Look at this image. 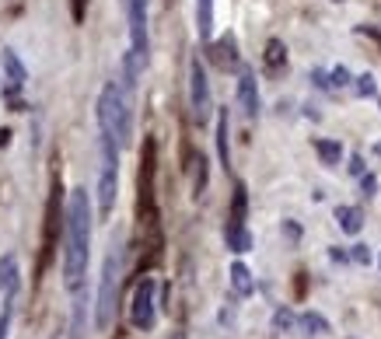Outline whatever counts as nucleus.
<instances>
[{"label":"nucleus","instance_id":"obj_1","mask_svg":"<svg viewBox=\"0 0 381 339\" xmlns=\"http://www.w3.org/2000/svg\"><path fill=\"white\" fill-rule=\"evenodd\" d=\"M91 255V196L88 189H74L67 200V249H63V287L81 294Z\"/></svg>","mask_w":381,"mask_h":339},{"label":"nucleus","instance_id":"obj_2","mask_svg":"<svg viewBox=\"0 0 381 339\" xmlns=\"http://www.w3.org/2000/svg\"><path fill=\"white\" fill-rule=\"evenodd\" d=\"M119 137L113 126H98V189H95V200H98V213L108 217L116 206V196H119Z\"/></svg>","mask_w":381,"mask_h":339},{"label":"nucleus","instance_id":"obj_3","mask_svg":"<svg viewBox=\"0 0 381 339\" xmlns=\"http://www.w3.org/2000/svg\"><path fill=\"white\" fill-rule=\"evenodd\" d=\"M123 238H113L108 255L101 262V280H98V304H95V329L105 332L116 318V298H119V284H123Z\"/></svg>","mask_w":381,"mask_h":339},{"label":"nucleus","instance_id":"obj_4","mask_svg":"<svg viewBox=\"0 0 381 339\" xmlns=\"http://www.w3.org/2000/svg\"><path fill=\"white\" fill-rule=\"evenodd\" d=\"M98 126H113L123 147L133 140V95L119 81H108L98 98Z\"/></svg>","mask_w":381,"mask_h":339},{"label":"nucleus","instance_id":"obj_5","mask_svg":"<svg viewBox=\"0 0 381 339\" xmlns=\"http://www.w3.org/2000/svg\"><path fill=\"white\" fill-rule=\"evenodd\" d=\"M147 4L150 0H123V11H126V25H130V56L147 67L150 60V35H147Z\"/></svg>","mask_w":381,"mask_h":339},{"label":"nucleus","instance_id":"obj_6","mask_svg":"<svg viewBox=\"0 0 381 339\" xmlns=\"http://www.w3.org/2000/svg\"><path fill=\"white\" fill-rule=\"evenodd\" d=\"M154 294H157L154 276H144L140 284H137V291H133V304H130V322H133V329H140V332H150L154 322H157Z\"/></svg>","mask_w":381,"mask_h":339},{"label":"nucleus","instance_id":"obj_7","mask_svg":"<svg viewBox=\"0 0 381 339\" xmlns=\"http://www.w3.org/2000/svg\"><path fill=\"white\" fill-rule=\"evenodd\" d=\"M189 101H193V119L206 123L210 116V84H206V70L199 60L189 64Z\"/></svg>","mask_w":381,"mask_h":339},{"label":"nucleus","instance_id":"obj_8","mask_svg":"<svg viewBox=\"0 0 381 339\" xmlns=\"http://www.w3.org/2000/svg\"><path fill=\"white\" fill-rule=\"evenodd\" d=\"M238 105L245 112V119H255L259 116V84H255V74L252 70H242L238 74Z\"/></svg>","mask_w":381,"mask_h":339},{"label":"nucleus","instance_id":"obj_9","mask_svg":"<svg viewBox=\"0 0 381 339\" xmlns=\"http://www.w3.org/2000/svg\"><path fill=\"white\" fill-rule=\"evenodd\" d=\"M0 64H4V74H8L11 88H21V84L28 81V70H25V64L18 60L14 49H4V52H0Z\"/></svg>","mask_w":381,"mask_h":339},{"label":"nucleus","instance_id":"obj_10","mask_svg":"<svg viewBox=\"0 0 381 339\" xmlns=\"http://www.w3.org/2000/svg\"><path fill=\"white\" fill-rule=\"evenodd\" d=\"M336 224L343 235H360L364 228V210L360 206H336Z\"/></svg>","mask_w":381,"mask_h":339},{"label":"nucleus","instance_id":"obj_11","mask_svg":"<svg viewBox=\"0 0 381 339\" xmlns=\"http://www.w3.org/2000/svg\"><path fill=\"white\" fill-rule=\"evenodd\" d=\"M231 291L238 298H248L255 291V280H252V273H248L245 262H231Z\"/></svg>","mask_w":381,"mask_h":339},{"label":"nucleus","instance_id":"obj_12","mask_svg":"<svg viewBox=\"0 0 381 339\" xmlns=\"http://www.w3.org/2000/svg\"><path fill=\"white\" fill-rule=\"evenodd\" d=\"M196 32L203 42L213 35V0H196Z\"/></svg>","mask_w":381,"mask_h":339},{"label":"nucleus","instance_id":"obj_13","mask_svg":"<svg viewBox=\"0 0 381 339\" xmlns=\"http://www.w3.org/2000/svg\"><path fill=\"white\" fill-rule=\"evenodd\" d=\"M0 291H4V298H11L18 291V259L14 255L0 259Z\"/></svg>","mask_w":381,"mask_h":339},{"label":"nucleus","instance_id":"obj_14","mask_svg":"<svg viewBox=\"0 0 381 339\" xmlns=\"http://www.w3.org/2000/svg\"><path fill=\"white\" fill-rule=\"evenodd\" d=\"M315 154L322 157L325 168H336L343 161V144L340 140H315Z\"/></svg>","mask_w":381,"mask_h":339},{"label":"nucleus","instance_id":"obj_15","mask_svg":"<svg viewBox=\"0 0 381 339\" xmlns=\"http://www.w3.org/2000/svg\"><path fill=\"white\" fill-rule=\"evenodd\" d=\"M297 325H301L304 336H325V332H329V318L318 315V311H304V315L297 318Z\"/></svg>","mask_w":381,"mask_h":339},{"label":"nucleus","instance_id":"obj_16","mask_svg":"<svg viewBox=\"0 0 381 339\" xmlns=\"http://www.w3.org/2000/svg\"><path fill=\"white\" fill-rule=\"evenodd\" d=\"M213 60L221 64V67H235V64H238V46H235V35H224L221 42H217Z\"/></svg>","mask_w":381,"mask_h":339},{"label":"nucleus","instance_id":"obj_17","mask_svg":"<svg viewBox=\"0 0 381 339\" xmlns=\"http://www.w3.org/2000/svg\"><path fill=\"white\" fill-rule=\"evenodd\" d=\"M245 210H248V196H245V186H235V200H231V217H228V224H231V228H245Z\"/></svg>","mask_w":381,"mask_h":339},{"label":"nucleus","instance_id":"obj_18","mask_svg":"<svg viewBox=\"0 0 381 339\" xmlns=\"http://www.w3.org/2000/svg\"><path fill=\"white\" fill-rule=\"evenodd\" d=\"M224 242H228L231 252H248V249H252V235H248V228H231V224H228Z\"/></svg>","mask_w":381,"mask_h":339},{"label":"nucleus","instance_id":"obj_19","mask_svg":"<svg viewBox=\"0 0 381 339\" xmlns=\"http://www.w3.org/2000/svg\"><path fill=\"white\" fill-rule=\"evenodd\" d=\"M284 64H287L284 42H280V39H269V42H266V67H269V70H280Z\"/></svg>","mask_w":381,"mask_h":339},{"label":"nucleus","instance_id":"obj_20","mask_svg":"<svg viewBox=\"0 0 381 339\" xmlns=\"http://www.w3.org/2000/svg\"><path fill=\"white\" fill-rule=\"evenodd\" d=\"M217 151H221V161L224 168L231 164V147H228V112H221L217 116Z\"/></svg>","mask_w":381,"mask_h":339},{"label":"nucleus","instance_id":"obj_21","mask_svg":"<svg viewBox=\"0 0 381 339\" xmlns=\"http://www.w3.org/2000/svg\"><path fill=\"white\" fill-rule=\"evenodd\" d=\"M294 325H297V315H294L291 308H280V311L273 315V329H277V332H291Z\"/></svg>","mask_w":381,"mask_h":339},{"label":"nucleus","instance_id":"obj_22","mask_svg":"<svg viewBox=\"0 0 381 339\" xmlns=\"http://www.w3.org/2000/svg\"><path fill=\"white\" fill-rule=\"evenodd\" d=\"M11 298H4V311H0V339H8V329H11Z\"/></svg>","mask_w":381,"mask_h":339},{"label":"nucleus","instance_id":"obj_23","mask_svg":"<svg viewBox=\"0 0 381 339\" xmlns=\"http://www.w3.org/2000/svg\"><path fill=\"white\" fill-rule=\"evenodd\" d=\"M329 81H333V88H350V81H353V77H350V70H346V67H336V70L329 74Z\"/></svg>","mask_w":381,"mask_h":339},{"label":"nucleus","instance_id":"obj_24","mask_svg":"<svg viewBox=\"0 0 381 339\" xmlns=\"http://www.w3.org/2000/svg\"><path fill=\"white\" fill-rule=\"evenodd\" d=\"M374 91H378L374 77H371V74H360V77H357V95H364V98H367V95H374Z\"/></svg>","mask_w":381,"mask_h":339},{"label":"nucleus","instance_id":"obj_25","mask_svg":"<svg viewBox=\"0 0 381 339\" xmlns=\"http://www.w3.org/2000/svg\"><path fill=\"white\" fill-rule=\"evenodd\" d=\"M350 259H353V262H364V266H367V262H371V252H367V245H353Z\"/></svg>","mask_w":381,"mask_h":339},{"label":"nucleus","instance_id":"obj_26","mask_svg":"<svg viewBox=\"0 0 381 339\" xmlns=\"http://www.w3.org/2000/svg\"><path fill=\"white\" fill-rule=\"evenodd\" d=\"M360 186H364V196H374V193H378V179H374V175H364Z\"/></svg>","mask_w":381,"mask_h":339},{"label":"nucleus","instance_id":"obj_27","mask_svg":"<svg viewBox=\"0 0 381 339\" xmlns=\"http://www.w3.org/2000/svg\"><path fill=\"white\" fill-rule=\"evenodd\" d=\"M284 235H287L291 242H297V238H301V228H297V224H291V220H284Z\"/></svg>","mask_w":381,"mask_h":339},{"label":"nucleus","instance_id":"obj_28","mask_svg":"<svg viewBox=\"0 0 381 339\" xmlns=\"http://www.w3.org/2000/svg\"><path fill=\"white\" fill-rule=\"evenodd\" d=\"M350 172H353V175H364V157H350Z\"/></svg>","mask_w":381,"mask_h":339},{"label":"nucleus","instance_id":"obj_29","mask_svg":"<svg viewBox=\"0 0 381 339\" xmlns=\"http://www.w3.org/2000/svg\"><path fill=\"white\" fill-rule=\"evenodd\" d=\"M329 255H333V262H346L350 259V252H343V249H333Z\"/></svg>","mask_w":381,"mask_h":339},{"label":"nucleus","instance_id":"obj_30","mask_svg":"<svg viewBox=\"0 0 381 339\" xmlns=\"http://www.w3.org/2000/svg\"><path fill=\"white\" fill-rule=\"evenodd\" d=\"M74 18H77V21L84 18V0H74Z\"/></svg>","mask_w":381,"mask_h":339},{"label":"nucleus","instance_id":"obj_31","mask_svg":"<svg viewBox=\"0 0 381 339\" xmlns=\"http://www.w3.org/2000/svg\"><path fill=\"white\" fill-rule=\"evenodd\" d=\"M11 144V130H0V147H8Z\"/></svg>","mask_w":381,"mask_h":339},{"label":"nucleus","instance_id":"obj_32","mask_svg":"<svg viewBox=\"0 0 381 339\" xmlns=\"http://www.w3.org/2000/svg\"><path fill=\"white\" fill-rule=\"evenodd\" d=\"M172 339H186V336H179V332H175V336H172Z\"/></svg>","mask_w":381,"mask_h":339},{"label":"nucleus","instance_id":"obj_33","mask_svg":"<svg viewBox=\"0 0 381 339\" xmlns=\"http://www.w3.org/2000/svg\"><path fill=\"white\" fill-rule=\"evenodd\" d=\"M378 262H381V259H378Z\"/></svg>","mask_w":381,"mask_h":339}]
</instances>
